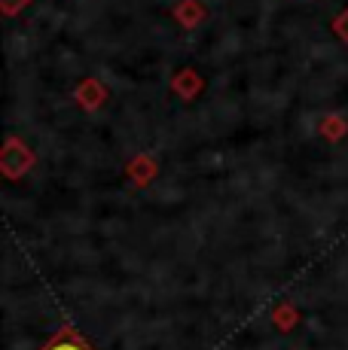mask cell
I'll list each match as a JSON object with an SVG mask.
<instances>
[{"instance_id": "obj_1", "label": "cell", "mask_w": 348, "mask_h": 350, "mask_svg": "<svg viewBox=\"0 0 348 350\" xmlns=\"http://www.w3.org/2000/svg\"><path fill=\"white\" fill-rule=\"evenodd\" d=\"M52 350H79L77 345H58V347H52Z\"/></svg>"}]
</instances>
